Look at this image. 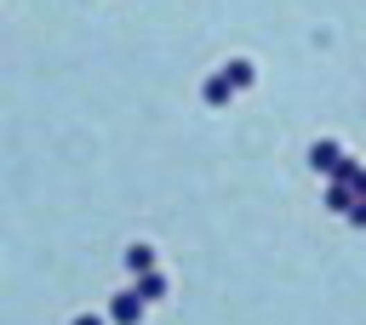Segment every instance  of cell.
Instances as JSON below:
<instances>
[{"instance_id": "1", "label": "cell", "mask_w": 366, "mask_h": 325, "mask_svg": "<svg viewBox=\"0 0 366 325\" xmlns=\"http://www.w3.org/2000/svg\"><path fill=\"white\" fill-rule=\"evenodd\" d=\"M75 325H98V319H75Z\"/></svg>"}]
</instances>
